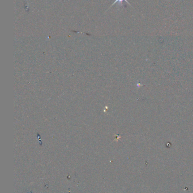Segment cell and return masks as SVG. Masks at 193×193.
<instances>
[{
	"label": "cell",
	"mask_w": 193,
	"mask_h": 193,
	"mask_svg": "<svg viewBox=\"0 0 193 193\" xmlns=\"http://www.w3.org/2000/svg\"><path fill=\"white\" fill-rule=\"evenodd\" d=\"M123 1H125V2H127L128 4H129L130 6H131V4H130V3H129V2L127 1V0H116V1H115L113 3V4L111 5V7H112V6H113L114 5H115L116 3H117V2H118V3L119 5H122V2H123ZM110 7H109V8H110Z\"/></svg>",
	"instance_id": "6da1fadb"
}]
</instances>
